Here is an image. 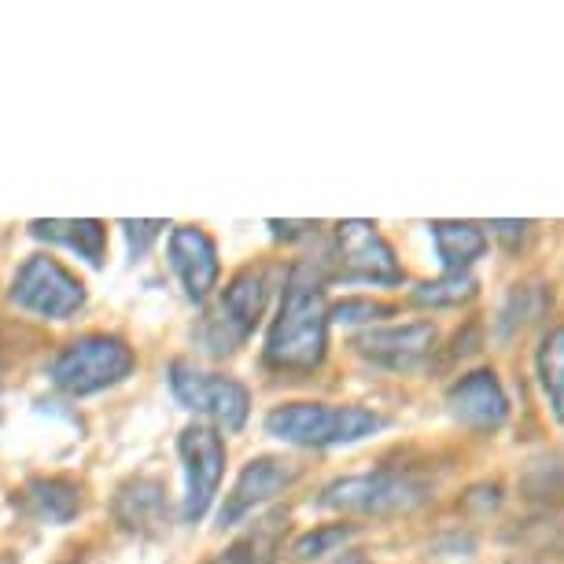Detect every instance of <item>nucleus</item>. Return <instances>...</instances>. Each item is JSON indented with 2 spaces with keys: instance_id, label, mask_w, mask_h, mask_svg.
<instances>
[{
  "instance_id": "obj_20",
  "label": "nucleus",
  "mask_w": 564,
  "mask_h": 564,
  "mask_svg": "<svg viewBox=\"0 0 564 564\" xmlns=\"http://www.w3.org/2000/svg\"><path fill=\"white\" fill-rule=\"evenodd\" d=\"M480 284H476L473 273H443L435 281H424L410 292V303L417 306H432V311H446V306H465L476 300Z\"/></svg>"
},
{
  "instance_id": "obj_8",
  "label": "nucleus",
  "mask_w": 564,
  "mask_h": 564,
  "mask_svg": "<svg viewBox=\"0 0 564 564\" xmlns=\"http://www.w3.org/2000/svg\"><path fill=\"white\" fill-rule=\"evenodd\" d=\"M333 281L344 284H380L395 289L406 281V270L395 259V248L380 237V229L366 218L336 221L333 229Z\"/></svg>"
},
{
  "instance_id": "obj_12",
  "label": "nucleus",
  "mask_w": 564,
  "mask_h": 564,
  "mask_svg": "<svg viewBox=\"0 0 564 564\" xmlns=\"http://www.w3.org/2000/svg\"><path fill=\"white\" fill-rule=\"evenodd\" d=\"M166 262L174 270L181 292L188 303H207L221 281V259L218 243L207 229L199 226H174L166 240Z\"/></svg>"
},
{
  "instance_id": "obj_26",
  "label": "nucleus",
  "mask_w": 564,
  "mask_h": 564,
  "mask_svg": "<svg viewBox=\"0 0 564 564\" xmlns=\"http://www.w3.org/2000/svg\"><path fill=\"white\" fill-rule=\"evenodd\" d=\"M0 388H4V372H0Z\"/></svg>"
},
{
  "instance_id": "obj_25",
  "label": "nucleus",
  "mask_w": 564,
  "mask_h": 564,
  "mask_svg": "<svg viewBox=\"0 0 564 564\" xmlns=\"http://www.w3.org/2000/svg\"><path fill=\"white\" fill-rule=\"evenodd\" d=\"M339 564H366V561H361L358 553H347V561H339Z\"/></svg>"
},
{
  "instance_id": "obj_21",
  "label": "nucleus",
  "mask_w": 564,
  "mask_h": 564,
  "mask_svg": "<svg viewBox=\"0 0 564 564\" xmlns=\"http://www.w3.org/2000/svg\"><path fill=\"white\" fill-rule=\"evenodd\" d=\"M355 531H358L355 524H322L292 542V557L317 561V557H325V553H336L347 539H355Z\"/></svg>"
},
{
  "instance_id": "obj_9",
  "label": "nucleus",
  "mask_w": 564,
  "mask_h": 564,
  "mask_svg": "<svg viewBox=\"0 0 564 564\" xmlns=\"http://www.w3.org/2000/svg\"><path fill=\"white\" fill-rule=\"evenodd\" d=\"M226 432H218L215 424H188L177 435V457L185 468V495H181V520L196 524L207 517V509L215 506L221 491V476H226Z\"/></svg>"
},
{
  "instance_id": "obj_16",
  "label": "nucleus",
  "mask_w": 564,
  "mask_h": 564,
  "mask_svg": "<svg viewBox=\"0 0 564 564\" xmlns=\"http://www.w3.org/2000/svg\"><path fill=\"white\" fill-rule=\"evenodd\" d=\"M30 237L59 243L89 265H104V254H108V229L97 218H34Z\"/></svg>"
},
{
  "instance_id": "obj_14",
  "label": "nucleus",
  "mask_w": 564,
  "mask_h": 564,
  "mask_svg": "<svg viewBox=\"0 0 564 564\" xmlns=\"http://www.w3.org/2000/svg\"><path fill=\"white\" fill-rule=\"evenodd\" d=\"M111 517L115 524L130 535H159L170 520V506H166V487L155 480V476H130L119 491H115L111 502Z\"/></svg>"
},
{
  "instance_id": "obj_6",
  "label": "nucleus",
  "mask_w": 564,
  "mask_h": 564,
  "mask_svg": "<svg viewBox=\"0 0 564 564\" xmlns=\"http://www.w3.org/2000/svg\"><path fill=\"white\" fill-rule=\"evenodd\" d=\"M170 391L188 413L204 417V424H215L218 432H240L251 413V391L240 380L226 372L199 369L193 361H174L166 372Z\"/></svg>"
},
{
  "instance_id": "obj_1",
  "label": "nucleus",
  "mask_w": 564,
  "mask_h": 564,
  "mask_svg": "<svg viewBox=\"0 0 564 564\" xmlns=\"http://www.w3.org/2000/svg\"><path fill=\"white\" fill-rule=\"evenodd\" d=\"M333 270L328 259H311L292 265L284 276V295L276 317L265 333L262 361L273 372H314L328 355V328H333V306L325 300V284Z\"/></svg>"
},
{
  "instance_id": "obj_5",
  "label": "nucleus",
  "mask_w": 564,
  "mask_h": 564,
  "mask_svg": "<svg viewBox=\"0 0 564 564\" xmlns=\"http://www.w3.org/2000/svg\"><path fill=\"white\" fill-rule=\"evenodd\" d=\"M429 495L432 487L406 468H377V473L333 480L317 498V506L350 517H399L421 509Z\"/></svg>"
},
{
  "instance_id": "obj_24",
  "label": "nucleus",
  "mask_w": 564,
  "mask_h": 564,
  "mask_svg": "<svg viewBox=\"0 0 564 564\" xmlns=\"http://www.w3.org/2000/svg\"><path fill=\"white\" fill-rule=\"evenodd\" d=\"M273 229L276 240H306V237H317V221H265Z\"/></svg>"
},
{
  "instance_id": "obj_13",
  "label": "nucleus",
  "mask_w": 564,
  "mask_h": 564,
  "mask_svg": "<svg viewBox=\"0 0 564 564\" xmlns=\"http://www.w3.org/2000/svg\"><path fill=\"white\" fill-rule=\"evenodd\" d=\"M446 410L468 432H498L509 421V395L495 369H473L446 391Z\"/></svg>"
},
{
  "instance_id": "obj_27",
  "label": "nucleus",
  "mask_w": 564,
  "mask_h": 564,
  "mask_svg": "<svg viewBox=\"0 0 564 564\" xmlns=\"http://www.w3.org/2000/svg\"><path fill=\"white\" fill-rule=\"evenodd\" d=\"M56 564H74V561H56Z\"/></svg>"
},
{
  "instance_id": "obj_3",
  "label": "nucleus",
  "mask_w": 564,
  "mask_h": 564,
  "mask_svg": "<svg viewBox=\"0 0 564 564\" xmlns=\"http://www.w3.org/2000/svg\"><path fill=\"white\" fill-rule=\"evenodd\" d=\"M270 295H273L270 265H243L240 273H232V281L221 289L215 306L204 314V322L196 328L199 347H204L210 358L237 355L265 317Z\"/></svg>"
},
{
  "instance_id": "obj_2",
  "label": "nucleus",
  "mask_w": 564,
  "mask_h": 564,
  "mask_svg": "<svg viewBox=\"0 0 564 564\" xmlns=\"http://www.w3.org/2000/svg\"><path fill=\"white\" fill-rule=\"evenodd\" d=\"M265 435L303 446V451H333L361 443L384 429V417L350 402H284L265 413Z\"/></svg>"
},
{
  "instance_id": "obj_4",
  "label": "nucleus",
  "mask_w": 564,
  "mask_h": 564,
  "mask_svg": "<svg viewBox=\"0 0 564 564\" xmlns=\"http://www.w3.org/2000/svg\"><path fill=\"white\" fill-rule=\"evenodd\" d=\"M137 369L133 347L115 333H85L59 347V355L48 361V380L63 395L85 399L108 391L122 380H130Z\"/></svg>"
},
{
  "instance_id": "obj_19",
  "label": "nucleus",
  "mask_w": 564,
  "mask_h": 564,
  "mask_svg": "<svg viewBox=\"0 0 564 564\" xmlns=\"http://www.w3.org/2000/svg\"><path fill=\"white\" fill-rule=\"evenodd\" d=\"M535 369H539V384H542V395H546L550 413L557 421H564V325L550 328V333L542 336Z\"/></svg>"
},
{
  "instance_id": "obj_7",
  "label": "nucleus",
  "mask_w": 564,
  "mask_h": 564,
  "mask_svg": "<svg viewBox=\"0 0 564 564\" xmlns=\"http://www.w3.org/2000/svg\"><path fill=\"white\" fill-rule=\"evenodd\" d=\"M8 300L37 322H70L85 306V281L59 259L37 251L15 270Z\"/></svg>"
},
{
  "instance_id": "obj_10",
  "label": "nucleus",
  "mask_w": 564,
  "mask_h": 564,
  "mask_svg": "<svg viewBox=\"0 0 564 564\" xmlns=\"http://www.w3.org/2000/svg\"><path fill=\"white\" fill-rule=\"evenodd\" d=\"M440 328L432 322H406V325H369L366 333L350 339L355 355L388 372H417L435 355Z\"/></svg>"
},
{
  "instance_id": "obj_22",
  "label": "nucleus",
  "mask_w": 564,
  "mask_h": 564,
  "mask_svg": "<svg viewBox=\"0 0 564 564\" xmlns=\"http://www.w3.org/2000/svg\"><path fill=\"white\" fill-rule=\"evenodd\" d=\"M395 306L391 303H377V300H344L333 306V322L344 325H358V322H380V317H391Z\"/></svg>"
},
{
  "instance_id": "obj_23",
  "label": "nucleus",
  "mask_w": 564,
  "mask_h": 564,
  "mask_svg": "<svg viewBox=\"0 0 564 564\" xmlns=\"http://www.w3.org/2000/svg\"><path fill=\"white\" fill-rule=\"evenodd\" d=\"M119 226L126 229V240H130V254H133V259H141V254H148V248H152V240H159V232L166 229V221H130V218H122Z\"/></svg>"
},
{
  "instance_id": "obj_11",
  "label": "nucleus",
  "mask_w": 564,
  "mask_h": 564,
  "mask_svg": "<svg viewBox=\"0 0 564 564\" xmlns=\"http://www.w3.org/2000/svg\"><path fill=\"white\" fill-rule=\"evenodd\" d=\"M303 468L289 462V457H251L248 465L240 468L237 484L229 487L226 502L218 509V528H237L240 520H248L254 509H262L265 502H273L276 495H284L289 487L300 480Z\"/></svg>"
},
{
  "instance_id": "obj_17",
  "label": "nucleus",
  "mask_w": 564,
  "mask_h": 564,
  "mask_svg": "<svg viewBox=\"0 0 564 564\" xmlns=\"http://www.w3.org/2000/svg\"><path fill=\"white\" fill-rule=\"evenodd\" d=\"M443 273H468L487 254V232L476 221H432L429 226Z\"/></svg>"
},
{
  "instance_id": "obj_18",
  "label": "nucleus",
  "mask_w": 564,
  "mask_h": 564,
  "mask_svg": "<svg viewBox=\"0 0 564 564\" xmlns=\"http://www.w3.org/2000/svg\"><path fill=\"white\" fill-rule=\"evenodd\" d=\"M284 535H289V513L276 509V513L254 520L229 550H221L215 564H270L284 550Z\"/></svg>"
},
{
  "instance_id": "obj_15",
  "label": "nucleus",
  "mask_w": 564,
  "mask_h": 564,
  "mask_svg": "<svg viewBox=\"0 0 564 564\" xmlns=\"http://www.w3.org/2000/svg\"><path fill=\"white\" fill-rule=\"evenodd\" d=\"M19 506L37 524L63 528L82 513L85 498H82V484L67 480V476H30L23 491H19Z\"/></svg>"
}]
</instances>
